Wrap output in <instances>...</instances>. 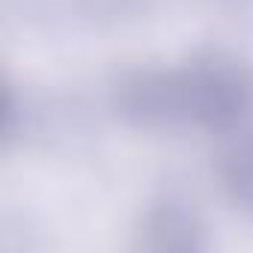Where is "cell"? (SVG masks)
<instances>
[{"label":"cell","mask_w":253,"mask_h":253,"mask_svg":"<svg viewBox=\"0 0 253 253\" xmlns=\"http://www.w3.org/2000/svg\"><path fill=\"white\" fill-rule=\"evenodd\" d=\"M48 12H72L89 24H125L149 12V0H45Z\"/></svg>","instance_id":"277c9868"},{"label":"cell","mask_w":253,"mask_h":253,"mask_svg":"<svg viewBox=\"0 0 253 253\" xmlns=\"http://www.w3.org/2000/svg\"><path fill=\"white\" fill-rule=\"evenodd\" d=\"M113 116L137 131H229L253 113V69L229 54L182 66H134L107 86Z\"/></svg>","instance_id":"6da1fadb"},{"label":"cell","mask_w":253,"mask_h":253,"mask_svg":"<svg viewBox=\"0 0 253 253\" xmlns=\"http://www.w3.org/2000/svg\"><path fill=\"white\" fill-rule=\"evenodd\" d=\"M217 185L226 203L253 220V134L232 140L217 158Z\"/></svg>","instance_id":"3957f363"},{"label":"cell","mask_w":253,"mask_h":253,"mask_svg":"<svg viewBox=\"0 0 253 253\" xmlns=\"http://www.w3.org/2000/svg\"><path fill=\"white\" fill-rule=\"evenodd\" d=\"M137 247L155 253H194L209 247V232L197 206L185 194L161 191L140 214Z\"/></svg>","instance_id":"7a4b0ae2"},{"label":"cell","mask_w":253,"mask_h":253,"mask_svg":"<svg viewBox=\"0 0 253 253\" xmlns=\"http://www.w3.org/2000/svg\"><path fill=\"white\" fill-rule=\"evenodd\" d=\"M217 3H223V6H235V9H241V6H250L253 0H217Z\"/></svg>","instance_id":"5b68a950"}]
</instances>
